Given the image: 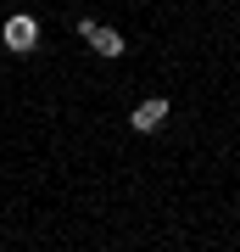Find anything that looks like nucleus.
<instances>
[{
    "label": "nucleus",
    "mask_w": 240,
    "mask_h": 252,
    "mask_svg": "<svg viewBox=\"0 0 240 252\" xmlns=\"http://www.w3.org/2000/svg\"><path fill=\"white\" fill-rule=\"evenodd\" d=\"M0 45H6L11 56H28V51L39 45V23L28 17V11H11V17H6V28H0Z\"/></svg>",
    "instance_id": "nucleus-1"
},
{
    "label": "nucleus",
    "mask_w": 240,
    "mask_h": 252,
    "mask_svg": "<svg viewBox=\"0 0 240 252\" xmlns=\"http://www.w3.org/2000/svg\"><path fill=\"white\" fill-rule=\"evenodd\" d=\"M162 124H168V101H162V95H145L140 107L129 112V129H140V135H157Z\"/></svg>",
    "instance_id": "nucleus-3"
},
{
    "label": "nucleus",
    "mask_w": 240,
    "mask_h": 252,
    "mask_svg": "<svg viewBox=\"0 0 240 252\" xmlns=\"http://www.w3.org/2000/svg\"><path fill=\"white\" fill-rule=\"evenodd\" d=\"M79 34H84V45L95 51V56H107V62H112V56H123V51H129V39L117 34V28H101L95 17H79Z\"/></svg>",
    "instance_id": "nucleus-2"
}]
</instances>
